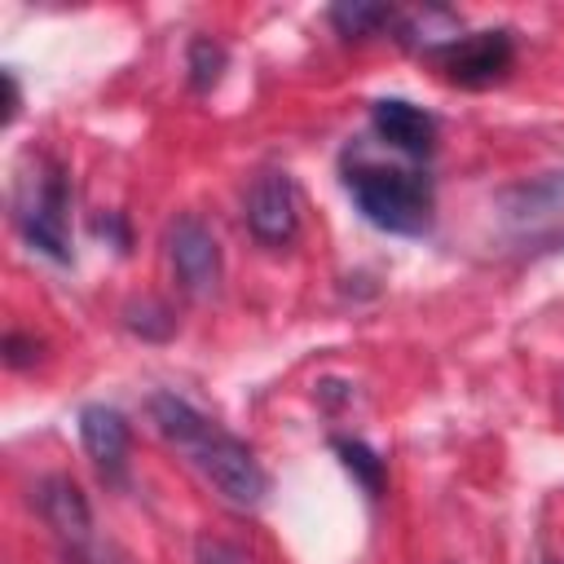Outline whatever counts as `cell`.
I'll list each match as a JSON object with an SVG mask.
<instances>
[{"instance_id":"1","label":"cell","mask_w":564,"mask_h":564,"mask_svg":"<svg viewBox=\"0 0 564 564\" xmlns=\"http://www.w3.org/2000/svg\"><path fill=\"white\" fill-rule=\"evenodd\" d=\"M150 419L159 427V436L167 445H176L207 480L212 489L229 502V507H260L269 494V476L260 467V458L251 454V445H242L234 432L216 427L212 419H203L189 401H181L176 392H154L150 397Z\"/></svg>"},{"instance_id":"2","label":"cell","mask_w":564,"mask_h":564,"mask_svg":"<svg viewBox=\"0 0 564 564\" xmlns=\"http://www.w3.org/2000/svg\"><path fill=\"white\" fill-rule=\"evenodd\" d=\"M357 212L388 234L419 238L432 225V181L414 167H383V163H352L344 176Z\"/></svg>"},{"instance_id":"3","label":"cell","mask_w":564,"mask_h":564,"mask_svg":"<svg viewBox=\"0 0 564 564\" xmlns=\"http://www.w3.org/2000/svg\"><path fill=\"white\" fill-rule=\"evenodd\" d=\"M13 220L31 251H40L57 264L70 260V181L57 163H44L40 176L22 181Z\"/></svg>"},{"instance_id":"4","label":"cell","mask_w":564,"mask_h":564,"mask_svg":"<svg viewBox=\"0 0 564 564\" xmlns=\"http://www.w3.org/2000/svg\"><path fill=\"white\" fill-rule=\"evenodd\" d=\"M242 216H247V229H251L256 242H264V247H286V242H295V234H300V198H295L291 172L264 167V172L251 181V189H247Z\"/></svg>"},{"instance_id":"5","label":"cell","mask_w":564,"mask_h":564,"mask_svg":"<svg viewBox=\"0 0 564 564\" xmlns=\"http://www.w3.org/2000/svg\"><path fill=\"white\" fill-rule=\"evenodd\" d=\"M167 264L185 295L207 300L220 286V242L198 216H176L167 225Z\"/></svg>"},{"instance_id":"6","label":"cell","mask_w":564,"mask_h":564,"mask_svg":"<svg viewBox=\"0 0 564 564\" xmlns=\"http://www.w3.org/2000/svg\"><path fill=\"white\" fill-rule=\"evenodd\" d=\"M436 66L445 70V79L463 84V88H489L511 70V35L507 31H476V35H458L445 48L432 53Z\"/></svg>"},{"instance_id":"7","label":"cell","mask_w":564,"mask_h":564,"mask_svg":"<svg viewBox=\"0 0 564 564\" xmlns=\"http://www.w3.org/2000/svg\"><path fill=\"white\" fill-rule=\"evenodd\" d=\"M79 441H84L93 467L110 485H123V476H128V449H132L128 419L115 405H84L79 410Z\"/></svg>"},{"instance_id":"8","label":"cell","mask_w":564,"mask_h":564,"mask_svg":"<svg viewBox=\"0 0 564 564\" xmlns=\"http://www.w3.org/2000/svg\"><path fill=\"white\" fill-rule=\"evenodd\" d=\"M31 502L40 511V520L70 546H84L93 538V511H88V498L79 494V485L70 476H40L31 485Z\"/></svg>"},{"instance_id":"9","label":"cell","mask_w":564,"mask_h":564,"mask_svg":"<svg viewBox=\"0 0 564 564\" xmlns=\"http://www.w3.org/2000/svg\"><path fill=\"white\" fill-rule=\"evenodd\" d=\"M370 128H375V137L383 145H392V150H401L410 159H427L432 145H436V119L423 106L405 101V97L375 101L370 106Z\"/></svg>"},{"instance_id":"10","label":"cell","mask_w":564,"mask_h":564,"mask_svg":"<svg viewBox=\"0 0 564 564\" xmlns=\"http://www.w3.org/2000/svg\"><path fill=\"white\" fill-rule=\"evenodd\" d=\"M330 449L339 454V463L357 476V485H361L370 498L383 494V458H379L366 441H357V436H330Z\"/></svg>"},{"instance_id":"11","label":"cell","mask_w":564,"mask_h":564,"mask_svg":"<svg viewBox=\"0 0 564 564\" xmlns=\"http://www.w3.org/2000/svg\"><path fill=\"white\" fill-rule=\"evenodd\" d=\"M388 22H392V9L388 4H366V0H339V4H330V26L339 35H375Z\"/></svg>"},{"instance_id":"12","label":"cell","mask_w":564,"mask_h":564,"mask_svg":"<svg viewBox=\"0 0 564 564\" xmlns=\"http://www.w3.org/2000/svg\"><path fill=\"white\" fill-rule=\"evenodd\" d=\"M185 66H189V84H194L198 93H207V88L220 79V70H225V48H220L216 40L198 35V40H189Z\"/></svg>"},{"instance_id":"13","label":"cell","mask_w":564,"mask_h":564,"mask_svg":"<svg viewBox=\"0 0 564 564\" xmlns=\"http://www.w3.org/2000/svg\"><path fill=\"white\" fill-rule=\"evenodd\" d=\"M35 357H40V344H35L31 335H22V330H9V335H4V361H9L13 370L31 366Z\"/></svg>"},{"instance_id":"14","label":"cell","mask_w":564,"mask_h":564,"mask_svg":"<svg viewBox=\"0 0 564 564\" xmlns=\"http://www.w3.org/2000/svg\"><path fill=\"white\" fill-rule=\"evenodd\" d=\"M198 555H203V564H247L238 551H229V546H216V542H212V546L203 542V546H198Z\"/></svg>"},{"instance_id":"15","label":"cell","mask_w":564,"mask_h":564,"mask_svg":"<svg viewBox=\"0 0 564 564\" xmlns=\"http://www.w3.org/2000/svg\"><path fill=\"white\" fill-rule=\"evenodd\" d=\"M4 93H9V106H4V123H13V119H18V106H22V93H18V79H13V70H4Z\"/></svg>"}]
</instances>
